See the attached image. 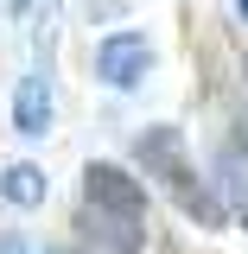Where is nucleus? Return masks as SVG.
I'll use <instances>...</instances> for the list:
<instances>
[{
  "label": "nucleus",
  "instance_id": "f257e3e1",
  "mask_svg": "<svg viewBox=\"0 0 248 254\" xmlns=\"http://www.w3.org/2000/svg\"><path fill=\"white\" fill-rule=\"evenodd\" d=\"M83 203H89V210H102V216L147 222V185H140L127 165H108V159L83 165Z\"/></svg>",
  "mask_w": 248,
  "mask_h": 254
},
{
  "label": "nucleus",
  "instance_id": "f03ea898",
  "mask_svg": "<svg viewBox=\"0 0 248 254\" xmlns=\"http://www.w3.org/2000/svg\"><path fill=\"white\" fill-rule=\"evenodd\" d=\"M95 70H102V83H115V89H134V83L153 70V45H147L140 32H115V38H102V51H95Z\"/></svg>",
  "mask_w": 248,
  "mask_h": 254
},
{
  "label": "nucleus",
  "instance_id": "7ed1b4c3",
  "mask_svg": "<svg viewBox=\"0 0 248 254\" xmlns=\"http://www.w3.org/2000/svg\"><path fill=\"white\" fill-rule=\"evenodd\" d=\"M134 159H140L153 178H165V185H178V178L191 172V165H185V140H178V127H153V133H140Z\"/></svg>",
  "mask_w": 248,
  "mask_h": 254
},
{
  "label": "nucleus",
  "instance_id": "20e7f679",
  "mask_svg": "<svg viewBox=\"0 0 248 254\" xmlns=\"http://www.w3.org/2000/svg\"><path fill=\"white\" fill-rule=\"evenodd\" d=\"M83 235H89V242H102V248H121V254H134L140 248V242H147V229H140V222H127V216H102V210H89V203H83Z\"/></svg>",
  "mask_w": 248,
  "mask_h": 254
},
{
  "label": "nucleus",
  "instance_id": "39448f33",
  "mask_svg": "<svg viewBox=\"0 0 248 254\" xmlns=\"http://www.w3.org/2000/svg\"><path fill=\"white\" fill-rule=\"evenodd\" d=\"M13 127L19 133H51V89L45 76H26L19 95H13Z\"/></svg>",
  "mask_w": 248,
  "mask_h": 254
},
{
  "label": "nucleus",
  "instance_id": "423d86ee",
  "mask_svg": "<svg viewBox=\"0 0 248 254\" xmlns=\"http://www.w3.org/2000/svg\"><path fill=\"white\" fill-rule=\"evenodd\" d=\"M0 197H6L13 210H38V203H45V172H38V165H6V172H0Z\"/></svg>",
  "mask_w": 248,
  "mask_h": 254
},
{
  "label": "nucleus",
  "instance_id": "0eeeda50",
  "mask_svg": "<svg viewBox=\"0 0 248 254\" xmlns=\"http://www.w3.org/2000/svg\"><path fill=\"white\" fill-rule=\"evenodd\" d=\"M236 140H242V153H248V108L236 115Z\"/></svg>",
  "mask_w": 248,
  "mask_h": 254
},
{
  "label": "nucleus",
  "instance_id": "6e6552de",
  "mask_svg": "<svg viewBox=\"0 0 248 254\" xmlns=\"http://www.w3.org/2000/svg\"><path fill=\"white\" fill-rule=\"evenodd\" d=\"M0 254H19V242H0Z\"/></svg>",
  "mask_w": 248,
  "mask_h": 254
},
{
  "label": "nucleus",
  "instance_id": "1a4fd4ad",
  "mask_svg": "<svg viewBox=\"0 0 248 254\" xmlns=\"http://www.w3.org/2000/svg\"><path fill=\"white\" fill-rule=\"evenodd\" d=\"M64 254H83V248H64Z\"/></svg>",
  "mask_w": 248,
  "mask_h": 254
},
{
  "label": "nucleus",
  "instance_id": "9d476101",
  "mask_svg": "<svg viewBox=\"0 0 248 254\" xmlns=\"http://www.w3.org/2000/svg\"><path fill=\"white\" fill-rule=\"evenodd\" d=\"M13 6H26V0H13Z\"/></svg>",
  "mask_w": 248,
  "mask_h": 254
},
{
  "label": "nucleus",
  "instance_id": "9b49d317",
  "mask_svg": "<svg viewBox=\"0 0 248 254\" xmlns=\"http://www.w3.org/2000/svg\"><path fill=\"white\" fill-rule=\"evenodd\" d=\"M242 13H248V0H242Z\"/></svg>",
  "mask_w": 248,
  "mask_h": 254
},
{
  "label": "nucleus",
  "instance_id": "f8f14e48",
  "mask_svg": "<svg viewBox=\"0 0 248 254\" xmlns=\"http://www.w3.org/2000/svg\"><path fill=\"white\" fill-rule=\"evenodd\" d=\"M242 70H248V58H242Z\"/></svg>",
  "mask_w": 248,
  "mask_h": 254
},
{
  "label": "nucleus",
  "instance_id": "ddd939ff",
  "mask_svg": "<svg viewBox=\"0 0 248 254\" xmlns=\"http://www.w3.org/2000/svg\"><path fill=\"white\" fill-rule=\"evenodd\" d=\"M242 229H248V216H242Z\"/></svg>",
  "mask_w": 248,
  "mask_h": 254
}]
</instances>
